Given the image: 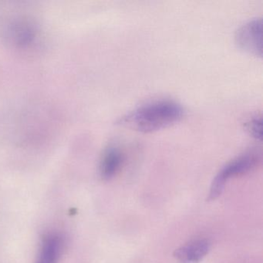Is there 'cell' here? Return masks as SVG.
Returning a JSON list of instances; mask_svg holds the SVG:
<instances>
[{"label":"cell","mask_w":263,"mask_h":263,"mask_svg":"<svg viewBox=\"0 0 263 263\" xmlns=\"http://www.w3.org/2000/svg\"><path fill=\"white\" fill-rule=\"evenodd\" d=\"M184 110L173 101L161 100L147 103L120 118L118 124L141 133H151L178 122Z\"/></svg>","instance_id":"obj_1"},{"label":"cell","mask_w":263,"mask_h":263,"mask_svg":"<svg viewBox=\"0 0 263 263\" xmlns=\"http://www.w3.org/2000/svg\"><path fill=\"white\" fill-rule=\"evenodd\" d=\"M62 246V238L58 234L45 235L41 243L36 263H58Z\"/></svg>","instance_id":"obj_7"},{"label":"cell","mask_w":263,"mask_h":263,"mask_svg":"<svg viewBox=\"0 0 263 263\" xmlns=\"http://www.w3.org/2000/svg\"><path fill=\"white\" fill-rule=\"evenodd\" d=\"M123 160L124 156L119 147L115 144H110L106 147L100 162V175L101 178L104 180L113 178L119 172Z\"/></svg>","instance_id":"obj_6"},{"label":"cell","mask_w":263,"mask_h":263,"mask_svg":"<svg viewBox=\"0 0 263 263\" xmlns=\"http://www.w3.org/2000/svg\"><path fill=\"white\" fill-rule=\"evenodd\" d=\"M261 160V152L251 151L240 155L233 161L226 164L214 178L209 192V200H215L221 195L224 185L231 178L243 175L255 168Z\"/></svg>","instance_id":"obj_3"},{"label":"cell","mask_w":263,"mask_h":263,"mask_svg":"<svg viewBox=\"0 0 263 263\" xmlns=\"http://www.w3.org/2000/svg\"><path fill=\"white\" fill-rule=\"evenodd\" d=\"M7 16L4 15L0 23L1 33L15 47L27 49L31 47L39 38V27L36 19L30 16L23 9H10Z\"/></svg>","instance_id":"obj_2"},{"label":"cell","mask_w":263,"mask_h":263,"mask_svg":"<svg viewBox=\"0 0 263 263\" xmlns=\"http://www.w3.org/2000/svg\"><path fill=\"white\" fill-rule=\"evenodd\" d=\"M210 247L208 240H195L177 249L175 256L181 263H198L207 255Z\"/></svg>","instance_id":"obj_5"},{"label":"cell","mask_w":263,"mask_h":263,"mask_svg":"<svg viewBox=\"0 0 263 263\" xmlns=\"http://www.w3.org/2000/svg\"><path fill=\"white\" fill-rule=\"evenodd\" d=\"M248 132L252 137L257 140L261 139V117H252L246 124Z\"/></svg>","instance_id":"obj_8"},{"label":"cell","mask_w":263,"mask_h":263,"mask_svg":"<svg viewBox=\"0 0 263 263\" xmlns=\"http://www.w3.org/2000/svg\"><path fill=\"white\" fill-rule=\"evenodd\" d=\"M261 19L252 20L240 27L235 34V42L241 50L249 54L261 58L262 41H261Z\"/></svg>","instance_id":"obj_4"}]
</instances>
